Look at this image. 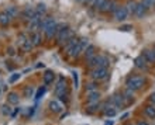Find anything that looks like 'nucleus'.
<instances>
[{"instance_id":"obj_1","label":"nucleus","mask_w":155,"mask_h":125,"mask_svg":"<svg viewBox=\"0 0 155 125\" xmlns=\"http://www.w3.org/2000/svg\"><path fill=\"white\" fill-rule=\"evenodd\" d=\"M144 83H145V80H144L143 76H130L126 82V86H127V89H131L134 91V90L143 89Z\"/></svg>"},{"instance_id":"obj_2","label":"nucleus","mask_w":155,"mask_h":125,"mask_svg":"<svg viewBox=\"0 0 155 125\" xmlns=\"http://www.w3.org/2000/svg\"><path fill=\"white\" fill-rule=\"evenodd\" d=\"M90 76H92V79L96 80V82L104 80V79H107V76H109V68H94V69H92Z\"/></svg>"},{"instance_id":"obj_3","label":"nucleus","mask_w":155,"mask_h":125,"mask_svg":"<svg viewBox=\"0 0 155 125\" xmlns=\"http://www.w3.org/2000/svg\"><path fill=\"white\" fill-rule=\"evenodd\" d=\"M72 37H74V32L69 30V27H68V28H65V30H62V31H59V32H58V35H57L58 45H64L66 41L71 40Z\"/></svg>"},{"instance_id":"obj_4","label":"nucleus","mask_w":155,"mask_h":125,"mask_svg":"<svg viewBox=\"0 0 155 125\" xmlns=\"http://www.w3.org/2000/svg\"><path fill=\"white\" fill-rule=\"evenodd\" d=\"M45 37L48 38V40H52L54 37L58 35V23L57 21H54V23H51V24L47 27V30L44 31Z\"/></svg>"},{"instance_id":"obj_5","label":"nucleus","mask_w":155,"mask_h":125,"mask_svg":"<svg viewBox=\"0 0 155 125\" xmlns=\"http://www.w3.org/2000/svg\"><path fill=\"white\" fill-rule=\"evenodd\" d=\"M111 101H113V104L116 105V108H121V107L128 104L126 100V97H124V94H120V93H116L114 96L111 97Z\"/></svg>"},{"instance_id":"obj_6","label":"nucleus","mask_w":155,"mask_h":125,"mask_svg":"<svg viewBox=\"0 0 155 125\" xmlns=\"http://www.w3.org/2000/svg\"><path fill=\"white\" fill-rule=\"evenodd\" d=\"M117 3H116V0H107L106 3L103 4L102 7L99 8V11L100 13H107V11H111V13H114L116 10H117Z\"/></svg>"},{"instance_id":"obj_7","label":"nucleus","mask_w":155,"mask_h":125,"mask_svg":"<svg viewBox=\"0 0 155 125\" xmlns=\"http://www.w3.org/2000/svg\"><path fill=\"white\" fill-rule=\"evenodd\" d=\"M113 14H114V18L117 21H124L127 17H128V11H127L126 6H118L117 10H116Z\"/></svg>"},{"instance_id":"obj_8","label":"nucleus","mask_w":155,"mask_h":125,"mask_svg":"<svg viewBox=\"0 0 155 125\" xmlns=\"http://www.w3.org/2000/svg\"><path fill=\"white\" fill-rule=\"evenodd\" d=\"M18 44H20V46H21V49L24 51V52H27V51H30V49L33 48L34 45L31 44V41H30V38H27L25 35H23L21 34L20 37H18Z\"/></svg>"},{"instance_id":"obj_9","label":"nucleus","mask_w":155,"mask_h":125,"mask_svg":"<svg viewBox=\"0 0 155 125\" xmlns=\"http://www.w3.org/2000/svg\"><path fill=\"white\" fill-rule=\"evenodd\" d=\"M54 21H55V18H54V17H51V16H47V17H44V18H41L38 30H41V31H45V30H47V27H48L51 23H54Z\"/></svg>"},{"instance_id":"obj_10","label":"nucleus","mask_w":155,"mask_h":125,"mask_svg":"<svg viewBox=\"0 0 155 125\" xmlns=\"http://www.w3.org/2000/svg\"><path fill=\"white\" fill-rule=\"evenodd\" d=\"M13 17L8 14L6 10H3V11H0V25H3V27H6V25L10 24V21H12Z\"/></svg>"},{"instance_id":"obj_11","label":"nucleus","mask_w":155,"mask_h":125,"mask_svg":"<svg viewBox=\"0 0 155 125\" xmlns=\"http://www.w3.org/2000/svg\"><path fill=\"white\" fill-rule=\"evenodd\" d=\"M23 18H24L25 21H30L31 18H33L34 16H35V8H33V7H30V6H27V7L23 10Z\"/></svg>"},{"instance_id":"obj_12","label":"nucleus","mask_w":155,"mask_h":125,"mask_svg":"<svg viewBox=\"0 0 155 125\" xmlns=\"http://www.w3.org/2000/svg\"><path fill=\"white\" fill-rule=\"evenodd\" d=\"M78 41H79V40H78L76 37H72L71 40H68V41L65 42V44H64V52H65L66 55H68V52H69L71 49H72V48L75 46V45L78 44Z\"/></svg>"},{"instance_id":"obj_13","label":"nucleus","mask_w":155,"mask_h":125,"mask_svg":"<svg viewBox=\"0 0 155 125\" xmlns=\"http://www.w3.org/2000/svg\"><path fill=\"white\" fill-rule=\"evenodd\" d=\"M148 8L144 6L141 2L140 3H137V8H135V13H134V16L137 17V18H143L144 16H145V13H147Z\"/></svg>"},{"instance_id":"obj_14","label":"nucleus","mask_w":155,"mask_h":125,"mask_svg":"<svg viewBox=\"0 0 155 125\" xmlns=\"http://www.w3.org/2000/svg\"><path fill=\"white\" fill-rule=\"evenodd\" d=\"M81 52H83V49L81 48V45H79V41H78V44L75 45L72 49H71L69 52H68V56H69V58H78L79 55H81Z\"/></svg>"},{"instance_id":"obj_15","label":"nucleus","mask_w":155,"mask_h":125,"mask_svg":"<svg viewBox=\"0 0 155 125\" xmlns=\"http://www.w3.org/2000/svg\"><path fill=\"white\" fill-rule=\"evenodd\" d=\"M134 63H135V66H137L138 69H147L148 68V66H147L148 61L144 58V55H141V56H138V58H135Z\"/></svg>"},{"instance_id":"obj_16","label":"nucleus","mask_w":155,"mask_h":125,"mask_svg":"<svg viewBox=\"0 0 155 125\" xmlns=\"http://www.w3.org/2000/svg\"><path fill=\"white\" fill-rule=\"evenodd\" d=\"M143 55L148 61V63H154L155 62V49H145Z\"/></svg>"},{"instance_id":"obj_17","label":"nucleus","mask_w":155,"mask_h":125,"mask_svg":"<svg viewBox=\"0 0 155 125\" xmlns=\"http://www.w3.org/2000/svg\"><path fill=\"white\" fill-rule=\"evenodd\" d=\"M49 108L54 113H61L64 107H62V104L58 100H52V101H49Z\"/></svg>"},{"instance_id":"obj_18","label":"nucleus","mask_w":155,"mask_h":125,"mask_svg":"<svg viewBox=\"0 0 155 125\" xmlns=\"http://www.w3.org/2000/svg\"><path fill=\"white\" fill-rule=\"evenodd\" d=\"M94 55H97V53H96V46H94V45H89V46L85 49V58H86V61H89L90 58H93Z\"/></svg>"},{"instance_id":"obj_19","label":"nucleus","mask_w":155,"mask_h":125,"mask_svg":"<svg viewBox=\"0 0 155 125\" xmlns=\"http://www.w3.org/2000/svg\"><path fill=\"white\" fill-rule=\"evenodd\" d=\"M30 41H31V44L34 45V46H38V45L41 44V34L37 31H34L31 35H30Z\"/></svg>"},{"instance_id":"obj_20","label":"nucleus","mask_w":155,"mask_h":125,"mask_svg":"<svg viewBox=\"0 0 155 125\" xmlns=\"http://www.w3.org/2000/svg\"><path fill=\"white\" fill-rule=\"evenodd\" d=\"M54 79H55V73H54L52 70H45V73H44V83L45 85L52 83Z\"/></svg>"},{"instance_id":"obj_21","label":"nucleus","mask_w":155,"mask_h":125,"mask_svg":"<svg viewBox=\"0 0 155 125\" xmlns=\"http://www.w3.org/2000/svg\"><path fill=\"white\" fill-rule=\"evenodd\" d=\"M126 8H127V11H128V14H134L135 8H137V2L135 0H128L126 4Z\"/></svg>"},{"instance_id":"obj_22","label":"nucleus","mask_w":155,"mask_h":125,"mask_svg":"<svg viewBox=\"0 0 155 125\" xmlns=\"http://www.w3.org/2000/svg\"><path fill=\"white\" fill-rule=\"evenodd\" d=\"M144 113L148 118H155V105H147L144 107Z\"/></svg>"},{"instance_id":"obj_23","label":"nucleus","mask_w":155,"mask_h":125,"mask_svg":"<svg viewBox=\"0 0 155 125\" xmlns=\"http://www.w3.org/2000/svg\"><path fill=\"white\" fill-rule=\"evenodd\" d=\"M18 101H20L18 94L17 93H8V96H7V103L8 104H17Z\"/></svg>"},{"instance_id":"obj_24","label":"nucleus","mask_w":155,"mask_h":125,"mask_svg":"<svg viewBox=\"0 0 155 125\" xmlns=\"http://www.w3.org/2000/svg\"><path fill=\"white\" fill-rule=\"evenodd\" d=\"M109 59L106 56H102V55H99V63H97V68H109Z\"/></svg>"},{"instance_id":"obj_25","label":"nucleus","mask_w":155,"mask_h":125,"mask_svg":"<svg viewBox=\"0 0 155 125\" xmlns=\"http://www.w3.org/2000/svg\"><path fill=\"white\" fill-rule=\"evenodd\" d=\"M97 63H99V55H94L93 58H90L89 61H87V66L92 69L97 68Z\"/></svg>"},{"instance_id":"obj_26","label":"nucleus","mask_w":155,"mask_h":125,"mask_svg":"<svg viewBox=\"0 0 155 125\" xmlns=\"http://www.w3.org/2000/svg\"><path fill=\"white\" fill-rule=\"evenodd\" d=\"M124 97H126V100H127V103L130 104L131 101H134V93H133V90L131 89H126V91H124Z\"/></svg>"},{"instance_id":"obj_27","label":"nucleus","mask_w":155,"mask_h":125,"mask_svg":"<svg viewBox=\"0 0 155 125\" xmlns=\"http://www.w3.org/2000/svg\"><path fill=\"white\" fill-rule=\"evenodd\" d=\"M6 11H7L12 17H17V16H18V8H17L16 6H8V7H6Z\"/></svg>"},{"instance_id":"obj_28","label":"nucleus","mask_w":155,"mask_h":125,"mask_svg":"<svg viewBox=\"0 0 155 125\" xmlns=\"http://www.w3.org/2000/svg\"><path fill=\"white\" fill-rule=\"evenodd\" d=\"M93 91H97V85L94 83V82H92V83H89V85L86 86V93H93Z\"/></svg>"},{"instance_id":"obj_29","label":"nucleus","mask_w":155,"mask_h":125,"mask_svg":"<svg viewBox=\"0 0 155 125\" xmlns=\"http://www.w3.org/2000/svg\"><path fill=\"white\" fill-rule=\"evenodd\" d=\"M35 11H37V14H40L41 17L44 16L45 13H47V8H45V4H38V7L35 8Z\"/></svg>"},{"instance_id":"obj_30","label":"nucleus","mask_w":155,"mask_h":125,"mask_svg":"<svg viewBox=\"0 0 155 125\" xmlns=\"http://www.w3.org/2000/svg\"><path fill=\"white\" fill-rule=\"evenodd\" d=\"M141 3H143L147 8H152V7H155V0H141Z\"/></svg>"},{"instance_id":"obj_31","label":"nucleus","mask_w":155,"mask_h":125,"mask_svg":"<svg viewBox=\"0 0 155 125\" xmlns=\"http://www.w3.org/2000/svg\"><path fill=\"white\" fill-rule=\"evenodd\" d=\"M106 2H107V0H94V2H93V7L99 10V8L102 7V6L106 3Z\"/></svg>"},{"instance_id":"obj_32","label":"nucleus","mask_w":155,"mask_h":125,"mask_svg":"<svg viewBox=\"0 0 155 125\" xmlns=\"http://www.w3.org/2000/svg\"><path fill=\"white\" fill-rule=\"evenodd\" d=\"M44 93H45V87L42 86V87H40V89L37 90V94H35V100H40L41 97L44 96Z\"/></svg>"},{"instance_id":"obj_33","label":"nucleus","mask_w":155,"mask_h":125,"mask_svg":"<svg viewBox=\"0 0 155 125\" xmlns=\"http://www.w3.org/2000/svg\"><path fill=\"white\" fill-rule=\"evenodd\" d=\"M20 73H13L12 76H10V79H8V83H14V82H17L18 79H20Z\"/></svg>"},{"instance_id":"obj_34","label":"nucleus","mask_w":155,"mask_h":125,"mask_svg":"<svg viewBox=\"0 0 155 125\" xmlns=\"http://www.w3.org/2000/svg\"><path fill=\"white\" fill-rule=\"evenodd\" d=\"M24 94H25V97H31V96H33V87H31V86H28V87H25Z\"/></svg>"},{"instance_id":"obj_35","label":"nucleus","mask_w":155,"mask_h":125,"mask_svg":"<svg viewBox=\"0 0 155 125\" xmlns=\"http://www.w3.org/2000/svg\"><path fill=\"white\" fill-rule=\"evenodd\" d=\"M118 30L120 31H130V30H133V25H121Z\"/></svg>"},{"instance_id":"obj_36","label":"nucleus","mask_w":155,"mask_h":125,"mask_svg":"<svg viewBox=\"0 0 155 125\" xmlns=\"http://www.w3.org/2000/svg\"><path fill=\"white\" fill-rule=\"evenodd\" d=\"M10 111H12V110H10V107H8V105H3V114H4V115H8V114H10Z\"/></svg>"},{"instance_id":"obj_37","label":"nucleus","mask_w":155,"mask_h":125,"mask_svg":"<svg viewBox=\"0 0 155 125\" xmlns=\"http://www.w3.org/2000/svg\"><path fill=\"white\" fill-rule=\"evenodd\" d=\"M150 101H151L152 104L155 105V93H154V94H151V97H150Z\"/></svg>"},{"instance_id":"obj_38","label":"nucleus","mask_w":155,"mask_h":125,"mask_svg":"<svg viewBox=\"0 0 155 125\" xmlns=\"http://www.w3.org/2000/svg\"><path fill=\"white\" fill-rule=\"evenodd\" d=\"M72 75H74V79H75V85H76V87H78V73H72Z\"/></svg>"},{"instance_id":"obj_39","label":"nucleus","mask_w":155,"mask_h":125,"mask_svg":"<svg viewBox=\"0 0 155 125\" xmlns=\"http://www.w3.org/2000/svg\"><path fill=\"white\" fill-rule=\"evenodd\" d=\"M137 125H148V122H144V121H140Z\"/></svg>"},{"instance_id":"obj_40","label":"nucleus","mask_w":155,"mask_h":125,"mask_svg":"<svg viewBox=\"0 0 155 125\" xmlns=\"http://www.w3.org/2000/svg\"><path fill=\"white\" fill-rule=\"evenodd\" d=\"M106 125H111V121H109V122H106Z\"/></svg>"},{"instance_id":"obj_41","label":"nucleus","mask_w":155,"mask_h":125,"mask_svg":"<svg viewBox=\"0 0 155 125\" xmlns=\"http://www.w3.org/2000/svg\"><path fill=\"white\" fill-rule=\"evenodd\" d=\"M76 2H83V0H76Z\"/></svg>"},{"instance_id":"obj_42","label":"nucleus","mask_w":155,"mask_h":125,"mask_svg":"<svg viewBox=\"0 0 155 125\" xmlns=\"http://www.w3.org/2000/svg\"><path fill=\"white\" fill-rule=\"evenodd\" d=\"M0 91H2V90H0Z\"/></svg>"}]
</instances>
